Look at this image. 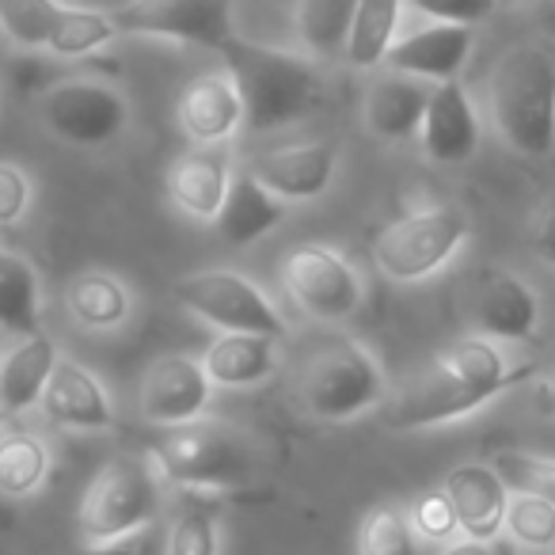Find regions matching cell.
<instances>
[{"label":"cell","instance_id":"cell-1","mask_svg":"<svg viewBox=\"0 0 555 555\" xmlns=\"http://www.w3.org/2000/svg\"><path fill=\"white\" fill-rule=\"evenodd\" d=\"M525 377H532V365H514L502 343L472 332L434 358L423 373L388 392L385 423L400 434L449 426L456 418L476 415Z\"/></svg>","mask_w":555,"mask_h":555},{"label":"cell","instance_id":"cell-2","mask_svg":"<svg viewBox=\"0 0 555 555\" xmlns=\"http://www.w3.org/2000/svg\"><path fill=\"white\" fill-rule=\"evenodd\" d=\"M221 57L244 100V133L286 130L309 118L324 100V77L317 57L309 54L262 47L236 35Z\"/></svg>","mask_w":555,"mask_h":555},{"label":"cell","instance_id":"cell-3","mask_svg":"<svg viewBox=\"0 0 555 555\" xmlns=\"http://www.w3.org/2000/svg\"><path fill=\"white\" fill-rule=\"evenodd\" d=\"M487 115L517 156L544 160L555 149V54L544 42H517L487 77Z\"/></svg>","mask_w":555,"mask_h":555},{"label":"cell","instance_id":"cell-4","mask_svg":"<svg viewBox=\"0 0 555 555\" xmlns=\"http://www.w3.org/2000/svg\"><path fill=\"white\" fill-rule=\"evenodd\" d=\"M297 408L317 423H350L385 408L388 377L380 358L362 339H324L297 373Z\"/></svg>","mask_w":555,"mask_h":555},{"label":"cell","instance_id":"cell-5","mask_svg":"<svg viewBox=\"0 0 555 555\" xmlns=\"http://www.w3.org/2000/svg\"><path fill=\"white\" fill-rule=\"evenodd\" d=\"M149 461L171 491H240L255 476V449L247 434L217 418L171 426L149 449Z\"/></svg>","mask_w":555,"mask_h":555},{"label":"cell","instance_id":"cell-6","mask_svg":"<svg viewBox=\"0 0 555 555\" xmlns=\"http://www.w3.org/2000/svg\"><path fill=\"white\" fill-rule=\"evenodd\" d=\"M164 479L149 456H115L80 494V544L100 547L156 529L164 509Z\"/></svg>","mask_w":555,"mask_h":555},{"label":"cell","instance_id":"cell-7","mask_svg":"<svg viewBox=\"0 0 555 555\" xmlns=\"http://www.w3.org/2000/svg\"><path fill=\"white\" fill-rule=\"evenodd\" d=\"M468 236V214L449 202H434L388 221L373 236V262L396 286H418L426 278L441 274L461 255Z\"/></svg>","mask_w":555,"mask_h":555},{"label":"cell","instance_id":"cell-8","mask_svg":"<svg viewBox=\"0 0 555 555\" xmlns=\"http://www.w3.org/2000/svg\"><path fill=\"white\" fill-rule=\"evenodd\" d=\"M176 305L194 320L217 327L221 335H274L289 339V320L278 309L274 297L255 282L229 267H209L183 274L171 289Z\"/></svg>","mask_w":555,"mask_h":555},{"label":"cell","instance_id":"cell-9","mask_svg":"<svg viewBox=\"0 0 555 555\" xmlns=\"http://www.w3.org/2000/svg\"><path fill=\"white\" fill-rule=\"evenodd\" d=\"M39 122L69 149H107L130 130V100L100 77H69L39 95Z\"/></svg>","mask_w":555,"mask_h":555},{"label":"cell","instance_id":"cell-10","mask_svg":"<svg viewBox=\"0 0 555 555\" xmlns=\"http://www.w3.org/2000/svg\"><path fill=\"white\" fill-rule=\"evenodd\" d=\"M282 286L305 317L320 324H347L365 305V278L347 251L332 244H297L286 251Z\"/></svg>","mask_w":555,"mask_h":555},{"label":"cell","instance_id":"cell-11","mask_svg":"<svg viewBox=\"0 0 555 555\" xmlns=\"http://www.w3.org/2000/svg\"><path fill=\"white\" fill-rule=\"evenodd\" d=\"M111 16H115L118 35L168 39L214 50V54H221L236 39L232 0H126Z\"/></svg>","mask_w":555,"mask_h":555},{"label":"cell","instance_id":"cell-12","mask_svg":"<svg viewBox=\"0 0 555 555\" xmlns=\"http://www.w3.org/2000/svg\"><path fill=\"white\" fill-rule=\"evenodd\" d=\"M209 403H214V380H209L202 358L164 354L141 373L138 411L145 423L160 426V430L206 418Z\"/></svg>","mask_w":555,"mask_h":555},{"label":"cell","instance_id":"cell-13","mask_svg":"<svg viewBox=\"0 0 555 555\" xmlns=\"http://www.w3.org/2000/svg\"><path fill=\"white\" fill-rule=\"evenodd\" d=\"M464 309L476 327L494 343H529L540 327V297L521 274L506 267H487L472 278Z\"/></svg>","mask_w":555,"mask_h":555},{"label":"cell","instance_id":"cell-14","mask_svg":"<svg viewBox=\"0 0 555 555\" xmlns=\"http://www.w3.org/2000/svg\"><path fill=\"white\" fill-rule=\"evenodd\" d=\"M339 145L335 141H289V145H274L255 153L244 164L270 194H278L289 206L301 202H317L339 179Z\"/></svg>","mask_w":555,"mask_h":555},{"label":"cell","instance_id":"cell-15","mask_svg":"<svg viewBox=\"0 0 555 555\" xmlns=\"http://www.w3.org/2000/svg\"><path fill=\"white\" fill-rule=\"evenodd\" d=\"M42 415L69 434H107L118 426V408L107 385L77 358H57L50 385L42 392Z\"/></svg>","mask_w":555,"mask_h":555},{"label":"cell","instance_id":"cell-16","mask_svg":"<svg viewBox=\"0 0 555 555\" xmlns=\"http://www.w3.org/2000/svg\"><path fill=\"white\" fill-rule=\"evenodd\" d=\"M236 179L232 171L229 145H194L171 160L164 176V191L176 214H183L194 224H214L221 214L229 186Z\"/></svg>","mask_w":555,"mask_h":555},{"label":"cell","instance_id":"cell-17","mask_svg":"<svg viewBox=\"0 0 555 555\" xmlns=\"http://www.w3.org/2000/svg\"><path fill=\"white\" fill-rule=\"evenodd\" d=\"M179 130L191 145H229L244 133V100L229 69H214L194 77L176 103Z\"/></svg>","mask_w":555,"mask_h":555},{"label":"cell","instance_id":"cell-18","mask_svg":"<svg viewBox=\"0 0 555 555\" xmlns=\"http://www.w3.org/2000/svg\"><path fill=\"white\" fill-rule=\"evenodd\" d=\"M479 115L476 103H472L468 88L461 80H446V85H434L430 107H426L423 130H418V145L430 164L441 168H456V164H468L479 149Z\"/></svg>","mask_w":555,"mask_h":555},{"label":"cell","instance_id":"cell-19","mask_svg":"<svg viewBox=\"0 0 555 555\" xmlns=\"http://www.w3.org/2000/svg\"><path fill=\"white\" fill-rule=\"evenodd\" d=\"M472 47H476L472 27L426 24L392 42V50L385 57V69L408 73V77L430 80V85H446V80H461L464 65L472 57Z\"/></svg>","mask_w":555,"mask_h":555},{"label":"cell","instance_id":"cell-20","mask_svg":"<svg viewBox=\"0 0 555 555\" xmlns=\"http://www.w3.org/2000/svg\"><path fill=\"white\" fill-rule=\"evenodd\" d=\"M430 95H434L430 80L385 69L380 77H373L370 92H365L362 103L365 130L377 141H385V145H400V141L418 138L426 107H430Z\"/></svg>","mask_w":555,"mask_h":555},{"label":"cell","instance_id":"cell-21","mask_svg":"<svg viewBox=\"0 0 555 555\" xmlns=\"http://www.w3.org/2000/svg\"><path fill=\"white\" fill-rule=\"evenodd\" d=\"M441 491L449 494L461 521V537L472 540H494L506 525L509 506V483L499 476L494 464H461L446 476Z\"/></svg>","mask_w":555,"mask_h":555},{"label":"cell","instance_id":"cell-22","mask_svg":"<svg viewBox=\"0 0 555 555\" xmlns=\"http://www.w3.org/2000/svg\"><path fill=\"white\" fill-rule=\"evenodd\" d=\"M57 358H62V350L42 327L27 335H9V343L0 350V408L9 411V418L39 408Z\"/></svg>","mask_w":555,"mask_h":555},{"label":"cell","instance_id":"cell-23","mask_svg":"<svg viewBox=\"0 0 555 555\" xmlns=\"http://www.w3.org/2000/svg\"><path fill=\"white\" fill-rule=\"evenodd\" d=\"M282 343L274 335H217L202 354L214 388L247 392V388L267 385L282 370Z\"/></svg>","mask_w":555,"mask_h":555},{"label":"cell","instance_id":"cell-24","mask_svg":"<svg viewBox=\"0 0 555 555\" xmlns=\"http://www.w3.org/2000/svg\"><path fill=\"white\" fill-rule=\"evenodd\" d=\"M289 209H294L289 202H282L278 194H270L267 186L251 176V171L240 168L236 179H232V186H229V198H224L221 214H217L214 229L224 244L251 247V244H259V240H267L278 224L286 221Z\"/></svg>","mask_w":555,"mask_h":555},{"label":"cell","instance_id":"cell-25","mask_svg":"<svg viewBox=\"0 0 555 555\" xmlns=\"http://www.w3.org/2000/svg\"><path fill=\"white\" fill-rule=\"evenodd\" d=\"M65 312L92 335H115L133 320V294L111 270H80L65 282Z\"/></svg>","mask_w":555,"mask_h":555},{"label":"cell","instance_id":"cell-26","mask_svg":"<svg viewBox=\"0 0 555 555\" xmlns=\"http://www.w3.org/2000/svg\"><path fill=\"white\" fill-rule=\"evenodd\" d=\"M54 453L47 438L24 426H4L0 430V499L27 502L47 487Z\"/></svg>","mask_w":555,"mask_h":555},{"label":"cell","instance_id":"cell-27","mask_svg":"<svg viewBox=\"0 0 555 555\" xmlns=\"http://www.w3.org/2000/svg\"><path fill=\"white\" fill-rule=\"evenodd\" d=\"M164 555H221V506L217 494L176 491L164 525Z\"/></svg>","mask_w":555,"mask_h":555},{"label":"cell","instance_id":"cell-28","mask_svg":"<svg viewBox=\"0 0 555 555\" xmlns=\"http://www.w3.org/2000/svg\"><path fill=\"white\" fill-rule=\"evenodd\" d=\"M42 327V278L31 259L0 244V332L27 335Z\"/></svg>","mask_w":555,"mask_h":555},{"label":"cell","instance_id":"cell-29","mask_svg":"<svg viewBox=\"0 0 555 555\" xmlns=\"http://www.w3.org/2000/svg\"><path fill=\"white\" fill-rule=\"evenodd\" d=\"M400 16H403V0H358L347 54L343 57L354 69H377V65H385L392 42L400 39Z\"/></svg>","mask_w":555,"mask_h":555},{"label":"cell","instance_id":"cell-30","mask_svg":"<svg viewBox=\"0 0 555 555\" xmlns=\"http://www.w3.org/2000/svg\"><path fill=\"white\" fill-rule=\"evenodd\" d=\"M354 9L358 0H297V35L305 54L317 62L347 54Z\"/></svg>","mask_w":555,"mask_h":555},{"label":"cell","instance_id":"cell-31","mask_svg":"<svg viewBox=\"0 0 555 555\" xmlns=\"http://www.w3.org/2000/svg\"><path fill=\"white\" fill-rule=\"evenodd\" d=\"M115 39H118V27H115V16H111V12L62 4V16H57L54 39H50L47 54L92 57V54H100V50H107Z\"/></svg>","mask_w":555,"mask_h":555},{"label":"cell","instance_id":"cell-32","mask_svg":"<svg viewBox=\"0 0 555 555\" xmlns=\"http://www.w3.org/2000/svg\"><path fill=\"white\" fill-rule=\"evenodd\" d=\"M430 547L434 544H426L415 532L408 509L392 506V502L373 506L358 529V552L362 555H434Z\"/></svg>","mask_w":555,"mask_h":555},{"label":"cell","instance_id":"cell-33","mask_svg":"<svg viewBox=\"0 0 555 555\" xmlns=\"http://www.w3.org/2000/svg\"><path fill=\"white\" fill-rule=\"evenodd\" d=\"M57 16L62 0H0V31L20 50H47Z\"/></svg>","mask_w":555,"mask_h":555},{"label":"cell","instance_id":"cell-34","mask_svg":"<svg viewBox=\"0 0 555 555\" xmlns=\"http://www.w3.org/2000/svg\"><path fill=\"white\" fill-rule=\"evenodd\" d=\"M502 532L517 540L521 547H532V552H544V547H555V506L540 494L529 491H514L506 506V525Z\"/></svg>","mask_w":555,"mask_h":555},{"label":"cell","instance_id":"cell-35","mask_svg":"<svg viewBox=\"0 0 555 555\" xmlns=\"http://www.w3.org/2000/svg\"><path fill=\"white\" fill-rule=\"evenodd\" d=\"M494 468L509 483V491H529L540 494L555 506V461L540 453H525V449H502L494 453Z\"/></svg>","mask_w":555,"mask_h":555},{"label":"cell","instance_id":"cell-36","mask_svg":"<svg viewBox=\"0 0 555 555\" xmlns=\"http://www.w3.org/2000/svg\"><path fill=\"white\" fill-rule=\"evenodd\" d=\"M408 517L411 525H415V532L426 540V544L434 547H446L449 540H456V532H461V521H456V509L453 502H449V494L441 491H426L418 494L415 502L408 506Z\"/></svg>","mask_w":555,"mask_h":555},{"label":"cell","instance_id":"cell-37","mask_svg":"<svg viewBox=\"0 0 555 555\" xmlns=\"http://www.w3.org/2000/svg\"><path fill=\"white\" fill-rule=\"evenodd\" d=\"M35 206V179L16 160H0V232L27 221Z\"/></svg>","mask_w":555,"mask_h":555},{"label":"cell","instance_id":"cell-38","mask_svg":"<svg viewBox=\"0 0 555 555\" xmlns=\"http://www.w3.org/2000/svg\"><path fill=\"white\" fill-rule=\"evenodd\" d=\"M418 16H426L430 24H464L476 27L499 9V0H408Z\"/></svg>","mask_w":555,"mask_h":555},{"label":"cell","instance_id":"cell-39","mask_svg":"<svg viewBox=\"0 0 555 555\" xmlns=\"http://www.w3.org/2000/svg\"><path fill=\"white\" fill-rule=\"evenodd\" d=\"M80 555H164V540H156V532L145 529V532H138V537L115 540V544L85 547Z\"/></svg>","mask_w":555,"mask_h":555},{"label":"cell","instance_id":"cell-40","mask_svg":"<svg viewBox=\"0 0 555 555\" xmlns=\"http://www.w3.org/2000/svg\"><path fill=\"white\" fill-rule=\"evenodd\" d=\"M532 244H537V255L555 267V202L537 217V232H532Z\"/></svg>","mask_w":555,"mask_h":555},{"label":"cell","instance_id":"cell-41","mask_svg":"<svg viewBox=\"0 0 555 555\" xmlns=\"http://www.w3.org/2000/svg\"><path fill=\"white\" fill-rule=\"evenodd\" d=\"M441 555H499V552H494V540L461 537V540H449V544L441 547Z\"/></svg>","mask_w":555,"mask_h":555},{"label":"cell","instance_id":"cell-42","mask_svg":"<svg viewBox=\"0 0 555 555\" xmlns=\"http://www.w3.org/2000/svg\"><path fill=\"white\" fill-rule=\"evenodd\" d=\"M537 403L544 411H555V377H547L544 385L537 388Z\"/></svg>","mask_w":555,"mask_h":555},{"label":"cell","instance_id":"cell-43","mask_svg":"<svg viewBox=\"0 0 555 555\" xmlns=\"http://www.w3.org/2000/svg\"><path fill=\"white\" fill-rule=\"evenodd\" d=\"M4 423H9V411L0 408V430H4Z\"/></svg>","mask_w":555,"mask_h":555},{"label":"cell","instance_id":"cell-44","mask_svg":"<svg viewBox=\"0 0 555 555\" xmlns=\"http://www.w3.org/2000/svg\"><path fill=\"white\" fill-rule=\"evenodd\" d=\"M4 343H9V335H4V332H0V350H4Z\"/></svg>","mask_w":555,"mask_h":555}]
</instances>
